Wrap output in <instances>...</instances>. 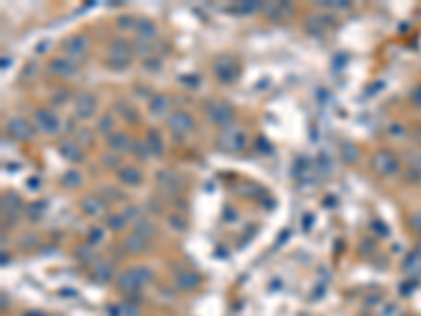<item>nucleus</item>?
<instances>
[{
  "label": "nucleus",
  "instance_id": "1",
  "mask_svg": "<svg viewBox=\"0 0 421 316\" xmlns=\"http://www.w3.org/2000/svg\"><path fill=\"white\" fill-rule=\"evenodd\" d=\"M150 280H152V272L148 268H131L118 276V287L127 293H137Z\"/></svg>",
  "mask_w": 421,
  "mask_h": 316
},
{
  "label": "nucleus",
  "instance_id": "2",
  "mask_svg": "<svg viewBox=\"0 0 421 316\" xmlns=\"http://www.w3.org/2000/svg\"><path fill=\"white\" fill-rule=\"evenodd\" d=\"M131 55H133V45H129L127 40H114L110 45V55H108V66L112 70H125L131 64Z\"/></svg>",
  "mask_w": 421,
  "mask_h": 316
},
{
  "label": "nucleus",
  "instance_id": "3",
  "mask_svg": "<svg viewBox=\"0 0 421 316\" xmlns=\"http://www.w3.org/2000/svg\"><path fill=\"white\" fill-rule=\"evenodd\" d=\"M246 146V133L240 127H228L219 135V148L223 152H240Z\"/></svg>",
  "mask_w": 421,
  "mask_h": 316
},
{
  "label": "nucleus",
  "instance_id": "4",
  "mask_svg": "<svg viewBox=\"0 0 421 316\" xmlns=\"http://www.w3.org/2000/svg\"><path fill=\"white\" fill-rule=\"evenodd\" d=\"M213 70H215V76L221 83H234L236 76H238V64H236L234 57H228V55H221L215 59Z\"/></svg>",
  "mask_w": 421,
  "mask_h": 316
},
{
  "label": "nucleus",
  "instance_id": "5",
  "mask_svg": "<svg viewBox=\"0 0 421 316\" xmlns=\"http://www.w3.org/2000/svg\"><path fill=\"white\" fill-rule=\"evenodd\" d=\"M207 116L213 125L228 127L234 118V110H232V106L225 104V101H213V104L207 108Z\"/></svg>",
  "mask_w": 421,
  "mask_h": 316
},
{
  "label": "nucleus",
  "instance_id": "6",
  "mask_svg": "<svg viewBox=\"0 0 421 316\" xmlns=\"http://www.w3.org/2000/svg\"><path fill=\"white\" fill-rule=\"evenodd\" d=\"M89 38L85 34H76V36H70L66 43H64V51H66V57L76 61V59H82L87 57L89 53Z\"/></svg>",
  "mask_w": 421,
  "mask_h": 316
},
{
  "label": "nucleus",
  "instance_id": "7",
  "mask_svg": "<svg viewBox=\"0 0 421 316\" xmlns=\"http://www.w3.org/2000/svg\"><path fill=\"white\" fill-rule=\"evenodd\" d=\"M373 169L379 173V175H394V173H398V158L392 154V152H377V154L373 156Z\"/></svg>",
  "mask_w": 421,
  "mask_h": 316
},
{
  "label": "nucleus",
  "instance_id": "8",
  "mask_svg": "<svg viewBox=\"0 0 421 316\" xmlns=\"http://www.w3.org/2000/svg\"><path fill=\"white\" fill-rule=\"evenodd\" d=\"M36 125H38V129L43 131V133L53 135V133H57V131L61 129V118L55 114L53 110L43 108V110L36 112Z\"/></svg>",
  "mask_w": 421,
  "mask_h": 316
},
{
  "label": "nucleus",
  "instance_id": "9",
  "mask_svg": "<svg viewBox=\"0 0 421 316\" xmlns=\"http://www.w3.org/2000/svg\"><path fill=\"white\" fill-rule=\"evenodd\" d=\"M95 110H97V99L95 95H91V93H80L74 101V116L80 118V120H87L95 114Z\"/></svg>",
  "mask_w": 421,
  "mask_h": 316
},
{
  "label": "nucleus",
  "instance_id": "10",
  "mask_svg": "<svg viewBox=\"0 0 421 316\" xmlns=\"http://www.w3.org/2000/svg\"><path fill=\"white\" fill-rule=\"evenodd\" d=\"M7 133L11 135L13 139H17V141H24V139H32L34 137V129H32V125H30L26 118L15 116V118L9 120Z\"/></svg>",
  "mask_w": 421,
  "mask_h": 316
},
{
  "label": "nucleus",
  "instance_id": "11",
  "mask_svg": "<svg viewBox=\"0 0 421 316\" xmlns=\"http://www.w3.org/2000/svg\"><path fill=\"white\" fill-rule=\"evenodd\" d=\"M169 127H171L173 133L183 135V133H188V131L194 129V118L188 114V112L177 110V112H173V114L169 116Z\"/></svg>",
  "mask_w": 421,
  "mask_h": 316
},
{
  "label": "nucleus",
  "instance_id": "12",
  "mask_svg": "<svg viewBox=\"0 0 421 316\" xmlns=\"http://www.w3.org/2000/svg\"><path fill=\"white\" fill-rule=\"evenodd\" d=\"M49 68H51V72L57 74V76H74L78 72V64H76V61H72V59H68V57L53 59Z\"/></svg>",
  "mask_w": 421,
  "mask_h": 316
},
{
  "label": "nucleus",
  "instance_id": "13",
  "mask_svg": "<svg viewBox=\"0 0 421 316\" xmlns=\"http://www.w3.org/2000/svg\"><path fill=\"white\" fill-rule=\"evenodd\" d=\"M261 11L268 15L270 19H282L286 15H291L295 11V7L289 5V3H268L261 7Z\"/></svg>",
  "mask_w": 421,
  "mask_h": 316
},
{
  "label": "nucleus",
  "instance_id": "14",
  "mask_svg": "<svg viewBox=\"0 0 421 316\" xmlns=\"http://www.w3.org/2000/svg\"><path fill=\"white\" fill-rule=\"evenodd\" d=\"M59 154L64 156L66 160H70V162H80L82 160V150H80V146H78V141H74V139H64L59 144Z\"/></svg>",
  "mask_w": 421,
  "mask_h": 316
},
{
  "label": "nucleus",
  "instance_id": "15",
  "mask_svg": "<svg viewBox=\"0 0 421 316\" xmlns=\"http://www.w3.org/2000/svg\"><path fill=\"white\" fill-rule=\"evenodd\" d=\"M82 211L87 213V215L91 217H99L101 213L106 211V200H101L99 196H87V198H82Z\"/></svg>",
  "mask_w": 421,
  "mask_h": 316
},
{
  "label": "nucleus",
  "instance_id": "16",
  "mask_svg": "<svg viewBox=\"0 0 421 316\" xmlns=\"http://www.w3.org/2000/svg\"><path fill=\"white\" fill-rule=\"evenodd\" d=\"M118 177L122 183H127V186H139L143 181V173L137 167H122L118 171Z\"/></svg>",
  "mask_w": 421,
  "mask_h": 316
},
{
  "label": "nucleus",
  "instance_id": "17",
  "mask_svg": "<svg viewBox=\"0 0 421 316\" xmlns=\"http://www.w3.org/2000/svg\"><path fill=\"white\" fill-rule=\"evenodd\" d=\"M175 284L181 291H190V289L196 287V284H200V276H198V272H192V270L181 272V274H177Z\"/></svg>",
  "mask_w": 421,
  "mask_h": 316
},
{
  "label": "nucleus",
  "instance_id": "18",
  "mask_svg": "<svg viewBox=\"0 0 421 316\" xmlns=\"http://www.w3.org/2000/svg\"><path fill=\"white\" fill-rule=\"evenodd\" d=\"M137 34H139V40H154L158 34V30H156V24L150 22V19H137Z\"/></svg>",
  "mask_w": 421,
  "mask_h": 316
},
{
  "label": "nucleus",
  "instance_id": "19",
  "mask_svg": "<svg viewBox=\"0 0 421 316\" xmlns=\"http://www.w3.org/2000/svg\"><path fill=\"white\" fill-rule=\"evenodd\" d=\"M108 144L112 150H116V152H127L133 148V141L127 133H114V135H110L108 137Z\"/></svg>",
  "mask_w": 421,
  "mask_h": 316
},
{
  "label": "nucleus",
  "instance_id": "20",
  "mask_svg": "<svg viewBox=\"0 0 421 316\" xmlns=\"http://www.w3.org/2000/svg\"><path fill=\"white\" fill-rule=\"evenodd\" d=\"M112 272H114V266L110 261H99L93 268V278L99 282H108L112 278Z\"/></svg>",
  "mask_w": 421,
  "mask_h": 316
},
{
  "label": "nucleus",
  "instance_id": "21",
  "mask_svg": "<svg viewBox=\"0 0 421 316\" xmlns=\"http://www.w3.org/2000/svg\"><path fill=\"white\" fill-rule=\"evenodd\" d=\"M125 247H127V251H131V253H139V251H143V249L148 247V238L139 236V234H133V236H129V238L125 240Z\"/></svg>",
  "mask_w": 421,
  "mask_h": 316
},
{
  "label": "nucleus",
  "instance_id": "22",
  "mask_svg": "<svg viewBox=\"0 0 421 316\" xmlns=\"http://www.w3.org/2000/svg\"><path fill=\"white\" fill-rule=\"evenodd\" d=\"M402 266H404L406 272H415V274H419V272H421V253H419V251L408 253Z\"/></svg>",
  "mask_w": 421,
  "mask_h": 316
},
{
  "label": "nucleus",
  "instance_id": "23",
  "mask_svg": "<svg viewBox=\"0 0 421 316\" xmlns=\"http://www.w3.org/2000/svg\"><path fill=\"white\" fill-rule=\"evenodd\" d=\"M150 110H152V114L162 116L164 112L169 110V99L164 97V95H156V97H152V101H150Z\"/></svg>",
  "mask_w": 421,
  "mask_h": 316
},
{
  "label": "nucleus",
  "instance_id": "24",
  "mask_svg": "<svg viewBox=\"0 0 421 316\" xmlns=\"http://www.w3.org/2000/svg\"><path fill=\"white\" fill-rule=\"evenodd\" d=\"M146 144H148V148H150V154H152V156H160V154H162V141H160V137H158L156 131H150L148 137H146Z\"/></svg>",
  "mask_w": 421,
  "mask_h": 316
},
{
  "label": "nucleus",
  "instance_id": "25",
  "mask_svg": "<svg viewBox=\"0 0 421 316\" xmlns=\"http://www.w3.org/2000/svg\"><path fill=\"white\" fill-rule=\"evenodd\" d=\"M45 211H47V202H45V200H36V202H32V205H28L26 215L32 219V221H36V219L43 217Z\"/></svg>",
  "mask_w": 421,
  "mask_h": 316
},
{
  "label": "nucleus",
  "instance_id": "26",
  "mask_svg": "<svg viewBox=\"0 0 421 316\" xmlns=\"http://www.w3.org/2000/svg\"><path fill=\"white\" fill-rule=\"evenodd\" d=\"M3 202H5V213L7 211H11V213H15V211H22V198H19L15 192H9V194H5V198H3Z\"/></svg>",
  "mask_w": 421,
  "mask_h": 316
},
{
  "label": "nucleus",
  "instance_id": "27",
  "mask_svg": "<svg viewBox=\"0 0 421 316\" xmlns=\"http://www.w3.org/2000/svg\"><path fill=\"white\" fill-rule=\"evenodd\" d=\"M61 183H64L66 188H76L82 183V175H80V171H66L64 173V177H61Z\"/></svg>",
  "mask_w": 421,
  "mask_h": 316
},
{
  "label": "nucleus",
  "instance_id": "28",
  "mask_svg": "<svg viewBox=\"0 0 421 316\" xmlns=\"http://www.w3.org/2000/svg\"><path fill=\"white\" fill-rule=\"evenodd\" d=\"M341 156L345 162H356L358 160V148L352 144V141H343L341 144Z\"/></svg>",
  "mask_w": 421,
  "mask_h": 316
},
{
  "label": "nucleus",
  "instance_id": "29",
  "mask_svg": "<svg viewBox=\"0 0 421 316\" xmlns=\"http://www.w3.org/2000/svg\"><path fill=\"white\" fill-rule=\"evenodd\" d=\"M135 234H139V236H143V238H150L154 232H156V228H154V223L152 221H148V219H137V226H135Z\"/></svg>",
  "mask_w": 421,
  "mask_h": 316
},
{
  "label": "nucleus",
  "instance_id": "30",
  "mask_svg": "<svg viewBox=\"0 0 421 316\" xmlns=\"http://www.w3.org/2000/svg\"><path fill=\"white\" fill-rule=\"evenodd\" d=\"M76 259L82 263H91L95 259V251L91 249V244H82V247L76 249Z\"/></svg>",
  "mask_w": 421,
  "mask_h": 316
},
{
  "label": "nucleus",
  "instance_id": "31",
  "mask_svg": "<svg viewBox=\"0 0 421 316\" xmlns=\"http://www.w3.org/2000/svg\"><path fill=\"white\" fill-rule=\"evenodd\" d=\"M131 150L135 152V156L139 160H148L150 158V148H148V144H143V141H133V148Z\"/></svg>",
  "mask_w": 421,
  "mask_h": 316
},
{
  "label": "nucleus",
  "instance_id": "32",
  "mask_svg": "<svg viewBox=\"0 0 421 316\" xmlns=\"http://www.w3.org/2000/svg\"><path fill=\"white\" fill-rule=\"evenodd\" d=\"M108 226L112 230H122V228L127 226V217L125 215H110L108 217Z\"/></svg>",
  "mask_w": 421,
  "mask_h": 316
},
{
  "label": "nucleus",
  "instance_id": "33",
  "mask_svg": "<svg viewBox=\"0 0 421 316\" xmlns=\"http://www.w3.org/2000/svg\"><path fill=\"white\" fill-rule=\"evenodd\" d=\"M320 7L331 9V11H347L352 5L350 3H343V0H333V3H320Z\"/></svg>",
  "mask_w": 421,
  "mask_h": 316
},
{
  "label": "nucleus",
  "instance_id": "34",
  "mask_svg": "<svg viewBox=\"0 0 421 316\" xmlns=\"http://www.w3.org/2000/svg\"><path fill=\"white\" fill-rule=\"evenodd\" d=\"M104 236H106V234H104L101 228H97V226L91 228L89 230V244H99L101 240H104Z\"/></svg>",
  "mask_w": 421,
  "mask_h": 316
},
{
  "label": "nucleus",
  "instance_id": "35",
  "mask_svg": "<svg viewBox=\"0 0 421 316\" xmlns=\"http://www.w3.org/2000/svg\"><path fill=\"white\" fill-rule=\"evenodd\" d=\"M152 51V45L148 40H137L135 45H133V53H139V55H148Z\"/></svg>",
  "mask_w": 421,
  "mask_h": 316
},
{
  "label": "nucleus",
  "instance_id": "36",
  "mask_svg": "<svg viewBox=\"0 0 421 316\" xmlns=\"http://www.w3.org/2000/svg\"><path fill=\"white\" fill-rule=\"evenodd\" d=\"M263 5L257 3V0H251V3H240L238 5V11L240 13H253V11H257V9H261Z\"/></svg>",
  "mask_w": 421,
  "mask_h": 316
},
{
  "label": "nucleus",
  "instance_id": "37",
  "mask_svg": "<svg viewBox=\"0 0 421 316\" xmlns=\"http://www.w3.org/2000/svg\"><path fill=\"white\" fill-rule=\"evenodd\" d=\"M410 101H413V106H415V108H419V110H421V83H419L413 91H410Z\"/></svg>",
  "mask_w": 421,
  "mask_h": 316
},
{
  "label": "nucleus",
  "instance_id": "38",
  "mask_svg": "<svg viewBox=\"0 0 421 316\" xmlns=\"http://www.w3.org/2000/svg\"><path fill=\"white\" fill-rule=\"evenodd\" d=\"M146 68L150 70V72H156V70L162 68V61H160V59H148V61H146Z\"/></svg>",
  "mask_w": 421,
  "mask_h": 316
},
{
  "label": "nucleus",
  "instance_id": "39",
  "mask_svg": "<svg viewBox=\"0 0 421 316\" xmlns=\"http://www.w3.org/2000/svg\"><path fill=\"white\" fill-rule=\"evenodd\" d=\"M410 226H413V230H415V232H419V234H421V213H415V215L410 217Z\"/></svg>",
  "mask_w": 421,
  "mask_h": 316
},
{
  "label": "nucleus",
  "instance_id": "40",
  "mask_svg": "<svg viewBox=\"0 0 421 316\" xmlns=\"http://www.w3.org/2000/svg\"><path fill=\"white\" fill-rule=\"evenodd\" d=\"M120 26L122 28H137V19L133 22V17H120Z\"/></svg>",
  "mask_w": 421,
  "mask_h": 316
},
{
  "label": "nucleus",
  "instance_id": "41",
  "mask_svg": "<svg viewBox=\"0 0 421 316\" xmlns=\"http://www.w3.org/2000/svg\"><path fill=\"white\" fill-rule=\"evenodd\" d=\"M26 183H28V188H30V190H38V188H40V183H43V181H40L38 177H30Z\"/></svg>",
  "mask_w": 421,
  "mask_h": 316
},
{
  "label": "nucleus",
  "instance_id": "42",
  "mask_svg": "<svg viewBox=\"0 0 421 316\" xmlns=\"http://www.w3.org/2000/svg\"><path fill=\"white\" fill-rule=\"evenodd\" d=\"M106 167H118V156H104Z\"/></svg>",
  "mask_w": 421,
  "mask_h": 316
},
{
  "label": "nucleus",
  "instance_id": "43",
  "mask_svg": "<svg viewBox=\"0 0 421 316\" xmlns=\"http://www.w3.org/2000/svg\"><path fill=\"white\" fill-rule=\"evenodd\" d=\"M108 127L112 129V118L110 116H104V118H101V122H99V129L101 131H108Z\"/></svg>",
  "mask_w": 421,
  "mask_h": 316
},
{
  "label": "nucleus",
  "instance_id": "44",
  "mask_svg": "<svg viewBox=\"0 0 421 316\" xmlns=\"http://www.w3.org/2000/svg\"><path fill=\"white\" fill-rule=\"evenodd\" d=\"M120 110H122V114L129 116V118H135V116H137V114H135V110H133L131 106H127V108H125V106H120Z\"/></svg>",
  "mask_w": 421,
  "mask_h": 316
},
{
  "label": "nucleus",
  "instance_id": "45",
  "mask_svg": "<svg viewBox=\"0 0 421 316\" xmlns=\"http://www.w3.org/2000/svg\"><path fill=\"white\" fill-rule=\"evenodd\" d=\"M257 146H259V150L263 148L265 152H272V146L268 144V141H265V137H259V139H257Z\"/></svg>",
  "mask_w": 421,
  "mask_h": 316
},
{
  "label": "nucleus",
  "instance_id": "46",
  "mask_svg": "<svg viewBox=\"0 0 421 316\" xmlns=\"http://www.w3.org/2000/svg\"><path fill=\"white\" fill-rule=\"evenodd\" d=\"M389 133H392V135H396V133L404 135V129H402V125H392V127H389Z\"/></svg>",
  "mask_w": 421,
  "mask_h": 316
},
{
  "label": "nucleus",
  "instance_id": "47",
  "mask_svg": "<svg viewBox=\"0 0 421 316\" xmlns=\"http://www.w3.org/2000/svg\"><path fill=\"white\" fill-rule=\"evenodd\" d=\"M78 137H80V141H85V144H89V141H91V133H89L87 129H82L80 133H78Z\"/></svg>",
  "mask_w": 421,
  "mask_h": 316
},
{
  "label": "nucleus",
  "instance_id": "48",
  "mask_svg": "<svg viewBox=\"0 0 421 316\" xmlns=\"http://www.w3.org/2000/svg\"><path fill=\"white\" fill-rule=\"evenodd\" d=\"M24 316H47V314H43V312H38V310H30V312H26Z\"/></svg>",
  "mask_w": 421,
  "mask_h": 316
}]
</instances>
